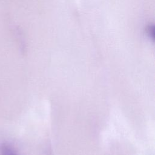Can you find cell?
<instances>
[{
    "label": "cell",
    "mask_w": 155,
    "mask_h": 155,
    "mask_svg": "<svg viewBox=\"0 0 155 155\" xmlns=\"http://www.w3.org/2000/svg\"><path fill=\"white\" fill-rule=\"evenodd\" d=\"M3 154L4 155H16L15 153L13 152L10 149L5 147L3 150Z\"/></svg>",
    "instance_id": "6da1fadb"
}]
</instances>
